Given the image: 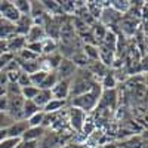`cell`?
<instances>
[{"label": "cell", "mask_w": 148, "mask_h": 148, "mask_svg": "<svg viewBox=\"0 0 148 148\" xmlns=\"http://www.w3.org/2000/svg\"><path fill=\"white\" fill-rule=\"evenodd\" d=\"M101 93H102L101 84L95 83L93 88L89 92H86L83 95H79V96H74L73 101H71V107H76V108L82 110L83 113H89V111H92L98 107Z\"/></svg>", "instance_id": "cell-1"}, {"label": "cell", "mask_w": 148, "mask_h": 148, "mask_svg": "<svg viewBox=\"0 0 148 148\" xmlns=\"http://www.w3.org/2000/svg\"><path fill=\"white\" fill-rule=\"evenodd\" d=\"M96 82L93 80V76L84 68H77L76 74L70 80V95L79 96L86 92H89Z\"/></svg>", "instance_id": "cell-2"}, {"label": "cell", "mask_w": 148, "mask_h": 148, "mask_svg": "<svg viewBox=\"0 0 148 148\" xmlns=\"http://www.w3.org/2000/svg\"><path fill=\"white\" fill-rule=\"evenodd\" d=\"M67 142V136L59 132H46L39 141V148H59Z\"/></svg>", "instance_id": "cell-3"}, {"label": "cell", "mask_w": 148, "mask_h": 148, "mask_svg": "<svg viewBox=\"0 0 148 148\" xmlns=\"http://www.w3.org/2000/svg\"><path fill=\"white\" fill-rule=\"evenodd\" d=\"M76 71H77V67L71 62L70 58H62V61L59 62L58 68L55 70L59 80H71L73 76L76 74Z\"/></svg>", "instance_id": "cell-4"}, {"label": "cell", "mask_w": 148, "mask_h": 148, "mask_svg": "<svg viewBox=\"0 0 148 148\" xmlns=\"http://www.w3.org/2000/svg\"><path fill=\"white\" fill-rule=\"evenodd\" d=\"M21 14L16 10V8L14 6V2H0V18H3L12 24H15L18 19H19Z\"/></svg>", "instance_id": "cell-5"}, {"label": "cell", "mask_w": 148, "mask_h": 148, "mask_svg": "<svg viewBox=\"0 0 148 148\" xmlns=\"http://www.w3.org/2000/svg\"><path fill=\"white\" fill-rule=\"evenodd\" d=\"M68 120H70V125L71 127L76 130V132H82L83 126L86 123V113H83L82 110L76 108V107H71L70 108V113H68Z\"/></svg>", "instance_id": "cell-6"}, {"label": "cell", "mask_w": 148, "mask_h": 148, "mask_svg": "<svg viewBox=\"0 0 148 148\" xmlns=\"http://www.w3.org/2000/svg\"><path fill=\"white\" fill-rule=\"evenodd\" d=\"M27 45V40L24 36H18V34H14L12 37L6 40V52L12 53V55H16L18 52H21L24 47Z\"/></svg>", "instance_id": "cell-7"}, {"label": "cell", "mask_w": 148, "mask_h": 148, "mask_svg": "<svg viewBox=\"0 0 148 148\" xmlns=\"http://www.w3.org/2000/svg\"><path fill=\"white\" fill-rule=\"evenodd\" d=\"M121 14H119V12H116L111 6L108 8H104L102 12H101V16L99 19L102 21V25H116V24H119L121 21Z\"/></svg>", "instance_id": "cell-8"}, {"label": "cell", "mask_w": 148, "mask_h": 148, "mask_svg": "<svg viewBox=\"0 0 148 148\" xmlns=\"http://www.w3.org/2000/svg\"><path fill=\"white\" fill-rule=\"evenodd\" d=\"M51 93L55 99L67 101V98L70 96V80H58V83L51 89Z\"/></svg>", "instance_id": "cell-9"}, {"label": "cell", "mask_w": 148, "mask_h": 148, "mask_svg": "<svg viewBox=\"0 0 148 148\" xmlns=\"http://www.w3.org/2000/svg\"><path fill=\"white\" fill-rule=\"evenodd\" d=\"M28 123L27 120H18V121H14L9 127H6L8 130V138H18L21 139L22 135L25 133V130L28 129Z\"/></svg>", "instance_id": "cell-10"}, {"label": "cell", "mask_w": 148, "mask_h": 148, "mask_svg": "<svg viewBox=\"0 0 148 148\" xmlns=\"http://www.w3.org/2000/svg\"><path fill=\"white\" fill-rule=\"evenodd\" d=\"M33 25H34V22H33V18L30 15H21L19 19L15 22V34L25 37Z\"/></svg>", "instance_id": "cell-11"}, {"label": "cell", "mask_w": 148, "mask_h": 148, "mask_svg": "<svg viewBox=\"0 0 148 148\" xmlns=\"http://www.w3.org/2000/svg\"><path fill=\"white\" fill-rule=\"evenodd\" d=\"M86 70H88L93 77L96 76V77H101V79L105 77L107 74L110 73L108 71V67H105L99 59H98V61H89V64H88V67H86Z\"/></svg>", "instance_id": "cell-12"}, {"label": "cell", "mask_w": 148, "mask_h": 148, "mask_svg": "<svg viewBox=\"0 0 148 148\" xmlns=\"http://www.w3.org/2000/svg\"><path fill=\"white\" fill-rule=\"evenodd\" d=\"M45 39H46L45 28H43V27H39V25H33V27L30 28V31L27 33V36H25V40H27V43L43 42Z\"/></svg>", "instance_id": "cell-13"}, {"label": "cell", "mask_w": 148, "mask_h": 148, "mask_svg": "<svg viewBox=\"0 0 148 148\" xmlns=\"http://www.w3.org/2000/svg\"><path fill=\"white\" fill-rule=\"evenodd\" d=\"M46 133V129L42 127V126H37V127H28L25 130V133L22 135V141H37L39 142L42 138H43V135Z\"/></svg>", "instance_id": "cell-14"}, {"label": "cell", "mask_w": 148, "mask_h": 148, "mask_svg": "<svg viewBox=\"0 0 148 148\" xmlns=\"http://www.w3.org/2000/svg\"><path fill=\"white\" fill-rule=\"evenodd\" d=\"M15 34V24L0 18V40H8Z\"/></svg>", "instance_id": "cell-15"}, {"label": "cell", "mask_w": 148, "mask_h": 148, "mask_svg": "<svg viewBox=\"0 0 148 148\" xmlns=\"http://www.w3.org/2000/svg\"><path fill=\"white\" fill-rule=\"evenodd\" d=\"M67 101H62V99H55V98H52L51 101H49L45 107H43V113L46 114H52V113H58L59 110H62L65 107Z\"/></svg>", "instance_id": "cell-16"}, {"label": "cell", "mask_w": 148, "mask_h": 148, "mask_svg": "<svg viewBox=\"0 0 148 148\" xmlns=\"http://www.w3.org/2000/svg\"><path fill=\"white\" fill-rule=\"evenodd\" d=\"M52 99V93H51V90H45V89H39V92H37V95H36V98L33 99V102L39 107L40 110H43V107Z\"/></svg>", "instance_id": "cell-17"}, {"label": "cell", "mask_w": 148, "mask_h": 148, "mask_svg": "<svg viewBox=\"0 0 148 148\" xmlns=\"http://www.w3.org/2000/svg\"><path fill=\"white\" fill-rule=\"evenodd\" d=\"M58 76H56V73L55 71H51V73H47L46 74V77L45 80L42 82V84L39 86V89H45V90H51L53 86L58 83Z\"/></svg>", "instance_id": "cell-18"}, {"label": "cell", "mask_w": 148, "mask_h": 148, "mask_svg": "<svg viewBox=\"0 0 148 148\" xmlns=\"http://www.w3.org/2000/svg\"><path fill=\"white\" fill-rule=\"evenodd\" d=\"M39 111H42L39 107H37L33 101H24V107H22V119L24 120H27V119H30L33 114H36V113H39Z\"/></svg>", "instance_id": "cell-19"}, {"label": "cell", "mask_w": 148, "mask_h": 148, "mask_svg": "<svg viewBox=\"0 0 148 148\" xmlns=\"http://www.w3.org/2000/svg\"><path fill=\"white\" fill-rule=\"evenodd\" d=\"M136 21H133V18H123L121 21H120V28H121V31L125 33V34H127V36H132L133 33H135V28H136Z\"/></svg>", "instance_id": "cell-20"}, {"label": "cell", "mask_w": 148, "mask_h": 148, "mask_svg": "<svg viewBox=\"0 0 148 148\" xmlns=\"http://www.w3.org/2000/svg\"><path fill=\"white\" fill-rule=\"evenodd\" d=\"M58 51V46H56V42L52 40V39H45L42 42V53H46V55H52Z\"/></svg>", "instance_id": "cell-21"}, {"label": "cell", "mask_w": 148, "mask_h": 148, "mask_svg": "<svg viewBox=\"0 0 148 148\" xmlns=\"http://www.w3.org/2000/svg\"><path fill=\"white\" fill-rule=\"evenodd\" d=\"M62 58H64V56L61 55L59 52H55V53H52V55H47V58H45V59H46L49 68H51V71H55V70L58 68L59 62L62 61Z\"/></svg>", "instance_id": "cell-22"}, {"label": "cell", "mask_w": 148, "mask_h": 148, "mask_svg": "<svg viewBox=\"0 0 148 148\" xmlns=\"http://www.w3.org/2000/svg\"><path fill=\"white\" fill-rule=\"evenodd\" d=\"M99 84H101L102 90H110V89H114V88H116L117 82H116V79H114V76H113V73H108L105 77H102V82H101Z\"/></svg>", "instance_id": "cell-23"}, {"label": "cell", "mask_w": 148, "mask_h": 148, "mask_svg": "<svg viewBox=\"0 0 148 148\" xmlns=\"http://www.w3.org/2000/svg\"><path fill=\"white\" fill-rule=\"evenodd\" d=\"M14 6L16 8V10L21 15H30L31 2H27V0H16V2H14Z\"/></svg>", "instance_id": "cell-24"}, {"label": "cell", "mask_w": 148, "mask_h": 148, "mask_svg": "<svg viewBox=\"0 0 148 148\" xmlns=\"http://www.w3.org/2000/svg\"><path fill=\"white\" fill-rule=\"evenodd\" d=\"M83 53L86 55V58L89 61H98V46L84 45L83 46Z\"/></svg>", "instance_id": "cell-25"}, {"label": "cell", "mask_w": 148, "mask_h": 148, "mask_svg": "<svg viewBox=\"0 0 148 148\" xmlns=\"http://www.w3.org/2000/svg\"><path fill=\"white\" fill-rule=\"evenodd\" d=\"M37 92H39V88H36V86H27V88H22L21 89V95L24 99H27V101H33Z\"/></svg>", "instance_id": "cell-26"}, {"label": "cell", "mask_w": 148, "mask_h": 148, "mask_svg": "<svg viewBox=\"0 0 148 148\" xmlns=\"http://www.w3.org/2000/svg\"><path fill=\"white\" fill-rule=\"evenodd\" d=\"M43 117H45V113L43 111H39V113L33 114L30 119H27V123L30 127H37V126H42L43 123Z\"/></svg>", "instance_id": "cell-27"}, {"label": "cell", "mask_w": 148, "mask_h": 148, "mask_svg": "<svg viewBox=\"0 0 148 148\" xmlns=\"http://www.w3.org/2000/svg\"><path fill=\"white\" fill-rule=\"evenodd\" d=\"M46 71H42V70H39V71H36L34 74H31L30 76V82H31V86H36V88H39V86L42 84V82L45 80V77H46Z\"/></svg>", "instance_id": "cell-28"}, {"label": "cell", "mask_w": 148, "mask_h": 148, "mask_svg": "<svg viewBox=\"0 0 148 148\" xmlns=\"http://www.w3.org/2000/svg\"><path fill=\"white\" fill-rule=\"evenodd\" d=\"M105 33H107V28L102 25V24H95L92 34H93V37H95V40L98 42V45H99V43H101V40L104 39Z\"/></svg>", "instance_id": "cell-29"}, {"label": "cell", "mask_w": 148, "mask_h": 148, "mask_svg": "<svg viewBox=\"0 0 148 148\" xmlns=\"http://www.w3.org/2000/svg\"><path fill=\"white\" fill-rule=\"evenodd\" d=\"M14 58H15V55H12L9 52H5L3 55H0V71H3L10 61H14Z\"/></svg>", "instance_id": "cell-30"}, {"label": "cell", "mask_w": 148, "mask_h": 148, "mask_svg": "<svg viewBox=\"0 0 148 148\" xmlns=\"http://www.w3.org/2000/svg\"><path fill=\"white\" fill-rule=\"evenodd\" d=\"M16 84L19 86L21 89H22V88H27V86H31L30 76H28V74H25V73H22V71H21L19 77H18V80H16Z\"/></svg>", "instance_id": "cell-31"}, {"label": "cell", "mask_w": 148, "mask_h": 148, "mask_svg": "<svg viewBox=\"0 0 148 148\" xmlns=\"http://www.w3.org/2000/svg\"><path fill=\"white\" fill-rule=\"evenodd\" d=\"M8 76L5 71H0V96H5L6 95V88H8Z\"/></svg>", "instance_id": "cell-32"}, {"label": "cell", "mask_w": 148, "mask_h": 148, "mask_svg": "<svg viewBox=\"0 0 148 148\" xmlns=\"http://www.w3.org/2000/svg\"><path fill=\"white\" fill-rule=\"evenodd\" d=\"M19 141L21 139H18V138H5L0 142V148H15Z\"/></svg>", "instance_id": "cell-33"}, {"label": "cell", "mask_w": 148, "mask_h": 148, "mask_svg": "<svg viewBox=\"0 0 148 148\" xmlns=\"http://www.w3.org/2000/svg\"><path fill=\"white\" fill-rule=\"evenodd\" d=\"M25 49H28L30 52L36 53L37 56H39L42 53V42H36V43H27L25 45Z\"/></svg>", "instance_id": "cell-34"}, {"label": "cell", "mask_w": 148, "mask_h": 148, "mask_svg": "<svg viewBox=\"0 0 148 148\" xmlns=\"http://www.w3.org/2000/svg\"><path fill=\"white\" fill-rule=\"evenodd\" d=\"M15 148H39V142L37 141H19Z\"/></svg>", "instance_id": "cell-35"}, {"label": "cell", "mask_w": 148, "mask_h": 148, "mask_svg": "<svg viewBox=\"0 0 148 148\" xmlns=\"http://www.w3.org/2000/svg\"><path fill=\"white\" fill-rule=\"evenodd\" d=\"M8 111V96H0V113H6Z\"/></svg>", "instance_id": "cell-36"}, {"label": "cell", "mask_w": 148, "mask_h": 148, "mask_svg": "<svg viewBox=\"0 0 148 148\" xmlns=\"http://www.w3.org/2000/svg\"><path fill=\"white\" fill-rule=\"evenodd\" d=\"M6 52V40H0V55Z\"/></svg>", "instance_id": "cell-37"}, {"label": "cell", "mask_w": 148, "mask_h": 148, "mask_svg": "<svg viewBox=\"0 0 148 148\" xmlns=\"http://www.w3.org/2000/svg\"><path fill=\"white\" fill-rule=\"evenodd\" d=\"M5 138H8V130L6 129H0V142H2Z\"/></svg>", "instance_id": "cell-38"}]
</instances>
